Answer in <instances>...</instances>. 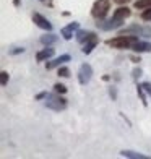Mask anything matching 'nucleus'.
<instances>
[{
  "label": "nucleus",
  "instance_id": "obj_11",
  "mask_svg": "<svg viewBox=\"0 0 151 159\" xmlns=\"http://www.w3.org/2000/svg\"><path fill=\"white\" fill-rule=\"evenodd\" d=\"M54 52L55 50L52 49V47H46V49H42V50H39L38 54H36V60L38 62H44V60H47V59H50V57L54 55Z\"/></svg>",
  "mask_w": 151,
  "mask_h": 159
},
{
  "label": "nucleus",
  "instance_id": "obj_5",
  "mask_svg": "<svg viewBox=\"0 0 151 159\" xmlns=\"http://www.w3.org/2000/svg\"><path fill=\"white\" fill-rule=\"evenodd\" d=\"M91 76H93V67L89 63H83L80 70H78V81H80V84L89 83Z\"/></svg>",
  "mask_w": 151,
  "mask_h": 159
},
{
  "label": "nucleus",
  "instance_id": "obj_3",
  "mask_svg": "<svg viewBox=\"0 0 151 159\" xmlns=\"http://www.w3.org/2000/svg\"><path fill=\"white\" fill-rule=\"evenodd\" d=\"M46 107H49V109H52V111H63L67 107V99L65 98H62L59 93L57 94H49L46 98Z\"/></svg>",
  "mask_w": 151,
  "mask_h": 159
},
{
  "label": "nucleus",
  "instance_id": "obj_6",
  "mask_svg": "<svg viewBox=\"0 0 151 159\" xmlns=\"http://www.w3.org/2000/svg\"><path fill=\"white\" fill-rule=\"evenodd\" d=\"M33 21L36 23V26H39L41 30H46V31H50L52 30V25H50V21L47 18H44L41 15V13H34L33 15Z\"/></svg>",
  "mask_w": 151,
  "mask_h": 159
},
{
  "label": "nucleus",
  "instance_id": "obj_27",
  "mask_svg": "<svg viewBox=\"0 0 151 159\" xmlns=\"http://www.w3.org/2000/svg\"><path fill=\"white\" fill-rule=\"evenodd\" d=\"M2 86H7V83H8V73L7 71H2Z\"/></svg>",
  "mask_w": 151,
  "mask_h": 159
},
{
  "label": "nucleus",
  "instance_id": "obj_12",
  "mask_svg": "<svg viewBox=\"0 0 151 159\" xmlns=\"http://www.w3.org/2000/svg\"><path fill=\"white\" fill-rule=\"evenodd\" d=\"M98 42H99V41H98L96 34H94L93 38H89L88 41L85 42V46H83V49H81V52H83V54H86V55L91 54V52H93V49H94V47L98 46Z\"/></svg>",
  "mask_w": 151,
  "mask_h": 159
},
{
  "label": "nucleus",
  "instance_id": "obj_17",
  "mask_svg": "<svg viewBox=\"0 0 151 159\" xmlns=\"http://www.w3.org/2000/svg\"><path fill=\"white\" fill-rule=\"evenodd\" d=\"M135 8H138V10L151 8V0H136V2H135Z\"/></svg>",
  "mask_w": 151,
  "mask_h": 159
},
{
  "label": "nucleus",
  "instance_id": "obj_18",
  "mask_svg": "<svg viewBox=\"0 0 151 159\" xmlns=\"http://www.w3.org/2000/svg\"><path fill=\"white\" fill-rule=\"evenodd\" d=\"M136 93H138V96H140V99H141V102H143V106H148V101H146V96H145V89H143V86L141 84H138V86H136Z\"/></svg>",
  "mask_w": 151,
  "mask_h": 159
},
{
  "label": "nucleus",
  "instance_id": "obj_8",
  "mask_svg": "<svg viewBox=\"0 0 151 159\" xmlns=\"http://www.w3.org/2000/svg\"><path fill=\"white\" fill-rule=\"evenodd\" d=\"M78 28H80V23H70L68 26L62 28V30H60V34L63 36V39L70 41L71 38H73V33L78 31Z\"/></svg>",
  "mask_w": 151,
  "mask_h": 159
},
{
  "label": "nucleus",
  "instance_id": "obj_23",
  "mask_svg": "<svg viewBox=\"0 0 151 159\" xmlns=\"http://www.w3.org/2000/svg\"><path fill=\"white\" fill-rule=\"evenodd\" d=\"M141 73H143V71H141V68H135V70L132 71V78L135 80V81H136V80H138V78L141 76Z\"/></svg>",
  "mask_w": 151,
  "mask_h": 159
},
{
  "label": "nucleus",
  "instance_id": "obj_2",
  "mask_svg": "<svg viewBox=\"0 0 151 159\" xmlns=\"http://www.w3.org/2000/svg\"><path fill=\"white\" fill-rule=\"evenodd\" d=\"M109 10H111V0H96L94 5H93L91 15L96 20H103V18H106Z\"/></svg>",
  "mask_w": 151,
  "mask_h": 159
},
{
  "label": "nucleus",
  "instance_id": "obj_22",
  "mask_svg": "<svg viewBox=\"0 0 151 159\" xmlns=\"http://www.w3.org/2000/svg\"><path fill=\"white\" fill-rule=\"evenodd\" d=\"M143 38H151V26H143Z\"/></svg>",
  "mask_w": 151,
  "mask_h": 159
},
{
  "label": "nucleus",
  "instance_id": "obj_21",
  "mask_svg": "<svg viewBox=\"0 0 151 159\" xmlns=\"http://www.w3.org/2000/svg\"><path fill=\"white\" fill-rule=\"evenodd\" d=\"M141 20H143V21H151V8L143 10V13H141Z\"/></svg>",
  "mask_w": 151,
  "mask_h": 159
},
{
  "label": "nucleus",
  "instance_id": "obj_4",
  "mask_svg": "<svg viewBox=\"0 0 151 159\" xmlns=\"http://www.w3.org/2000/svg\"><path fill=\"white\" fill-rule=\"evenodd\" d=\"M122 23H124V20H119V18H111V20H98L96 26L99 28V30L103 31H111V30H117V28L122 26Z\"/></svg>",
  "mask_w": 151,
  "mask_h": 159
},
{
  "label": "nucleus",
  "instance_id": "obj_30",
  "mask_svg": "<svg viewBox=\"0 0 151 159\" xmlns=\"http://www.w3.org/2000/svg\"><path fill=\"white\" fill-rule=\"evenodd\" d=\"M112 2H116V3H119V5H124V3L132 2V0H112Z\"/></svg>",
  "mask_w": 151,
  "mask_h": 159
},
{
  "label": "nucleus",
  "instance_id": "obj_20",
  "mask_svg": "<svg viewBox=\"0 0 151 159\" xmlns=\"http://www.w3.org/2000/svg\"><path fill=\"white\" fill-rule=\"evenodd\" d=\"M57 75L62 76V78H68L70 76V70L67 67H59V71H57Z\"/></svg>",
  "mask_w": 151,
  "mask_h": 159
},
{
  "label": "nucleus",
  "instance_id": "obj_15",
  "mask_svg": "<svg viewBox=\"0 0 151 159\" xmlns=\"http://www.w3.org/2000/svg\"><path fill=\"white\" fill-rule=\"evenodd\" d=\"M54 42H57V36H55V34L41 36V44H44V46H52Z\"/></svg>",
  "mask_w": 151,
  "mask_h": 159
},
{
  "label": "nucleus",
  "instance_id": "obj_25",
  "mask_svg": "<svg viewBox=\"0 0 151 159\" xmlns=\"http://www.w3.org/2000/svg\"><path fill=\"white\" fill-rule=\"evenodd\" d=\"M141 86H143V89L146 91V94H148V96H151V81H145Z\"/></svg>",
  "mask_w": 151,
  "mask_h": 159
},
{
  "label": "nucleus",
  "instance_id": "obj_10",
  "mask_svg": "<svg viewBox=\"0 0 151 159\" xmlns=\"http://www.w3.org/2000/svg\"><path fill=\"white\" fill-rule=\"evenodd\" d=\"M136 54H141V52H151V42H148V41H136L135 44H133V47H132Z\"/></svg>",
  "mask_w": 151,
  "mask_h": 159
},
{
  "label": "nucleus",
  "instance_id": "obj_16",
  "mask_svg": "<svg viewBox=\"0 0 151 159\" xmlns=\"http://www.w3.org/2000/svg\"><path fill=\"white\" fill-rule=\"evenodd\" d=\"M94 33H89V31H78L76 33V41L78 42H86L89 38H93Z\"/></svg>",
  "mask_w": 151,
  "mask_h": 159
},
{
  "label": "nucleus",
  "instance_id": "obj_1",
  "mask_svg": "<svg viewBox=\"0 0 151 159\" xmlns=\"http://www.w3.org/2000/svg\"><path fill=\"white\" fill-rule=\"evenodd\" d=\"M138 41V36H117L114 39L107 41V46H111L114 49H132L133 44Z\"/></svg>",
  "mask_w": 151,
  "mask_h": 159
},
{
  "label": "nucleus",
  "instance_id": "obj_14",
  "mask_svg": "<svg viewBox=\"0 0 151 159\" xmlns=\"http://www.w3.org/2000/svg\"><path fill=\"white\" fill-rule=\"evenodd\" d=\"M124 157H132V159H148V156H145V154H141V153H135V151H122L120 153Z\"/></svg>",
  "mask_w": 151,
  "mask_h": 159
},
{
  "label": "nucleus",
  "instance_id": "obj_13",
  "mask_svg": "<svg viewBox=\"0 0 151 159\" xmlns=\"http://www.w3.org/2000/svg\"><path fill=\"white\" fill-rule=\"evenodd\" d=\"M132 15V10L128 8V7H119V8L114 11V18H119V20H125Z\"/></svg>",
  "mask_w": 151,
  "mask_h": 159
},
{
  "label": "nucleus",
  "instance_id": "obj_19",
  "mask_svg": "<svg viewBox=\"0 0 151 159\" xmlns=\"http://www.w3.org/2000/svg\"><path fill=\"white\" fill-rule=\"evenodd\" d=\"M54 89H55V93H59V94H65V93H67V86L62 84V83H55Z\"/></svg>",
  "mask_w": 151,
  "mask_h": 159
},
{
  "label": "nucleus",
  "instance_id": "obj_29",
  "mask_svg": "<svg viewBox=\"0 0 151 159\" xmlns=\"http://www.w3.org/2000/svg\"><path fill=\"white\" fill-rule=\"evenodd\" d=\"M130 60H132V62H135V63L141 62V60H140V55H138V57H136V55H130Z\"/></svg>",
  "mask_w": 151,
  "mask_h": 159
},
{
  "label": "nucleus",
  "instance_id": "obj_24",
  "mask_svg": "<svg viewBox=\"0 0 151 159\" xmlns=\"http://www.w3.org/2000/svg\"><path fill=\"white\" fill-rule=\"evenodd\" d=\"M23 52H25V49H23V47H15V49L8 50V54H10V55H16V54H23Z\"/></svg>",
  "mask_w": 151,
  "mask_h": 159
},
{
  "label": "nucleus",
  "instance_id": "obj_31",
  "mask_svg": "<svg viewBox=\"0 0 151 159\" xmlns=\"http://www.w3.org/2000/svg\"><path fill=\"white\" fill-rule=\"evenodd\" d=\"M13 5H15V7H18V5H20V0H13Z\"/></svg>",
  "mask_w": 151,
  "mask_h": 159
},
{
  "label": "nucleus",
  "instance_id": "obj_28",
  "mask_svg": "<svg viewBox=\"0 0 151 159\" xmlns=\"http://www.w3.org/2000/svg\"><path fill=\"white\" fill-rule=\"evenodd\" d=\"M47 96H49V94H47V93L44 91V93H39V94H38V96H36V99H38V101H41V99H46Z\"/></svg>",
  "mask_w": 151,
  "mask_h": 159
},
{
  "label": "nucleus",
  "instance_id": "obj_9",
  "mask_svg": "<svg viewBox=\"0 0 151 159\" xmlns=\"http://www.w3.org/2000/svg\"><path fill=\"white\" fill-rule=\"evenodd\" d=\"M65 62H70V55H68V54H62L60 57H57V59L47 62V63H46V68H47V70H52V68H55V67H60V65L65 63Z\"/></svg>",
  "mask_w": 151,
  "mask_h": 159
},
{
  "label": "nucleus",
  "instance_id": "obj_7",
  "mask_svg": "<svg viewBox=\"0 0 151 159\" xmlns=\"http://www.w3.org/2000/svg\"><path fill=\"white\" fill-rule=\"evenodd\" d=\"M141 33H143V26H138V25L127 26V28L119 31L120 36H141Z\"/></svg>",
  "mask_w": 151,
  "mask_h": 159
},
{
  "label": "nucleus",
  "instance_id": "obj_26",
  "mask_svg": "<svg viewBox=\"0 0 151 159\" xmlns=\"http://www.w3.org/2000/svg\"><path fill=\"white\" fill-rule=\"evenodd\" d=\"M109 96L112 98V101L117 99V89L114 88V86H111V88H109Z\"/></svg>",
  "mask_w": 151,
  "mask_h": 159
},
{
  "label": "nucleus",
  "instance_id": "obj_32",
  "mask_svg": "<svg viewBox=\"0 0 151 159\" xmlns=\"http://www.w3.org/2000/svg\"><path fill=\"white\" fill-rule=\"evenodd\" d=\"M41 2H44V0H41Z\"/></svg>",
  "mask_w": 151,
  "mask_h": 159
}]
</instances>
